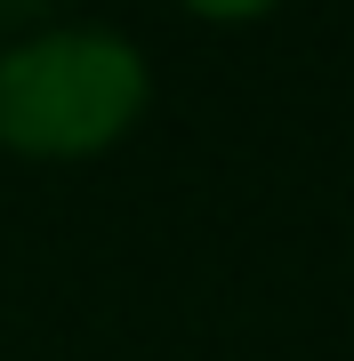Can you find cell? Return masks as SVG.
Segmentation results:
<instances>
[{
    "mask_svg": "<svg viewBox=\"0 0 354 361\" xmlns=\"http://www.w3.org/2000/svg\"><path fill=\"white\" fill-rule=\"evenodd\" d=\"M153 113V65L121 25H40L0 40V153L97 161Z\"/></svg>",
    "mask_w": 354,
    "mask_h": 361,
    "instance_id": "cell-1",
    "label": "cell"
},
{
    "mask_svg": "<svg viewBox=\"0 0 354 361\" xmlns=\"http://www.w3.org/2000/svg\"><path fill=\"white\" fill-rule=\"evenodd\" d=\"M185 16H201V25H258V16H274L282 0H177Z\"/></svg>",
    "mask_w": 354,
    "mask_h": 361,
    "instance_id": "cell-2",
    "label": "cell"
},
{
    "mask_svg": "<svg viewBox=\"0 0 354 361\" xmlns=\"http://www.w3.org/2000/svg\"><path fill=\"white\" fill-rule=\"evenodd\" d=\"M57 8H65V0H0V40H16V32H40V25H57Z\"/></svg>",
    "mask_w": 354,
    "mask_h": 361,
    "instance_id": "cell-3",
    "label": "cell"
}]
</instances>
